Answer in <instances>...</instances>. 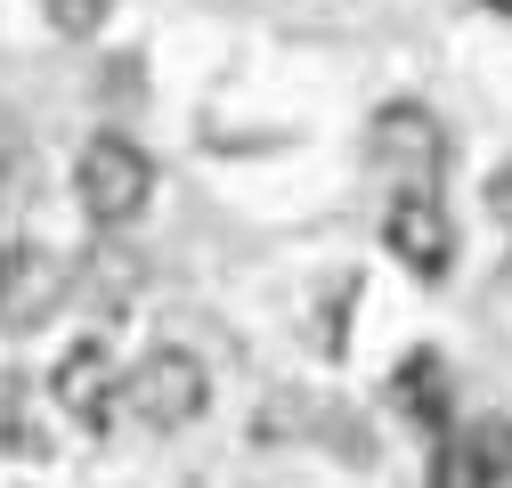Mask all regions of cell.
<instances>
[{
  "label": "cell",
  "instance_id": "cell-1",
  "mask_svg": "<svg viewBox=\"0 0 512 488\" xmlns=\"http://www.w3.org/2000/svg\"><path fill=\"white\" fill-rule=\"evenodd\" d=\"M147 196H155L147 147L122 139V131H98V139L82 147V163H74V204H82V220H90L98 236H114V228H131V220L147 212Z\"/></svg>",
  "mask_w": 512,
  "mask_h": 488
},
{
  "label": "cell",
  "instance_id": "cell-2",
  "mask_svg": "<svg viewBox=\"0 0 512 488\" xmlns=\"http://www.w3.org/2000/svg\"><path fill=\"white\" fill-rule=\"evenodd\" d=\"M74 301V261L33 236H0V334H41Z\"/></svg>",
  "mask_w": 512,
  "mask_h": 488
},
{
  "label": "cell",
  "instance_id": "cell-3",
  "mask_svg": "<svg viewBox=\"0 0 512 488\" xmlns=\"http://www.w3.org/2000/svg\"><path fill=\"white\" fill-rule=\"evenodd\" d=\"M122 407H131L147 432H187L212 407V375L196 350H147L131 375H122Z\"/></svg>",
  "mask_w": 512,
  "mask_h": 488
},
{
  "label": "cell",
  "instance_id": "cell-4",
  "mask_svg": "<svg viewBox=\"0 0 512 488\" xmlns=\"http://www.w3.org/2000/svg\"><path fill=\"white\" fill-rule=\"evenodd\" d=\"M366 147H374L382 171H399V188H431L439 163H447V131H439V114L415 106V98L382 106V114H374V131H366Z\"/></svg>",
  "mask_w": 512,
  "mask_h": 488
},
{
  "label": "cell",
  "instance_id": "cell-5",
  "mask_svg": "<svg viewBox=\"0 0 512 488\" xmlns=\"http://www.w3.org/2000/svg\"><path fill=\"white\" fill-rule=\"evenodd\" d=\"M382 244L415 277H447V261H456V220H447V204L431 188H399L391 212H382Z\"/></svg>",
  "mask_w": 512,
  "mask_h": 488
},
{
  "label": "cell",
  "instance_id": "cell-6",
  "mask_svg": "<svg viewBox=\"0 0 512 488\" xmlns=\"http://www.w3.org/2000/svg\"><path fill=\"white\" fill-rule=\"evenodd\" d=\"M49 391H57V407H66L82 432H106L114 423V407H122V375H114V350L90 334V342H74L66 358H57V375H49Z\"/></svg>",
  "mask_w": 512,
  "mask_h": 488
},
{
  "label": "cell",
  "instance_id": "cell-7",
  "mask_svg": "<svg viewBox=\"0 0 512 488\" xmlns=\"http://www.w3.org/2000/svg\"><path fill=\"white\" fill-rule=\"evenodd\" d=\"M391 407L415 415L431 440H447V358L439 350H415V358L391 366Z\"/></svg>",
  "mask_w": 512,
  "mask_h": 488
},
{
  "label": "cell",
  "instance_id": "cell-8",
  "mask_svg": "<svg viewBox=\"0 0 512 488\" xmlns=\"http://www.w3.org/2000/svg\"><path fill=\"white\" fill-rule=\"evenodd\" d=\"M74 293H90L98 310H122V301L139 293V261L122 253V244H98L90 261H74Z\"/></svg>",
  "mask_w": 512,
  "mask_h": 488
},
{
  "label": "cell",
  "instance_id": "cell-9",
  "mask_svg": "<svg viewBox=\"0 0 512 488\" xmlns=\"http://www.w3.org/2000/svg\"><path fill=\"white\" fill-rule=\"evenodd\" d=\"M41 423H33V383L25 375H0V456H41Z\"/></svg>",
  "mask_w": 512,
  "mask_h": 488
},
{
  "label": "cell",
  "instance_id": "cell-10",
  "mask_svg": "<svg viewBox=\"0 0 512 488\" xmlns=\"http://www.w3.org/2000/svg\"><path fill=\"white\" fill-rule=\"evenodd\" d=\"M41 17L66 33V41H90V33L114 17V0H41Z\"/></svg>",
  "mask_w": 512,
  "mask_h": 488
},
{
  "label": "cell",
  "instance_id": "cell-11",
  "mask_svg": "<svg viewBox=\"0 0 512 488\" xmlns=\"http://www.w3.org/2000/svg\"><path fill=\"white\" fill-rule=\"evenodd\" d=\"M488 204H496V212H504V220H512V163H504V171H496V179H488Z\"/></svg>",
  "mask_w": 512,
  "mask_h": 488
},
{
  "label": "cell",
  "instance_id": "cell-12",
  "mask_svg": "<svg viewBox=\"0 0 512 488\" xmlns=\"http://www.w3.org/2000/svg\"><path fill=\"white\" fill-rule=\"evenodd\" d=\"M480 488H512V464H496V472H480Z\"/></svg>",
  "mask_w": 512,
  "mask_h": 488
}]
</instances>
